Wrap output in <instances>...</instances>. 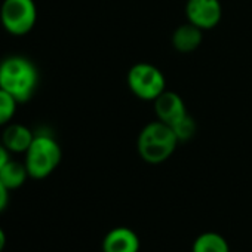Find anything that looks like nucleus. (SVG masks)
Instances as JSON below:
<instances>
[{
	"label": "nucleus",
	"instance_id": "nucleus-17",
	"mask_svg": "<svg viewBox=\"0 0 252 252\" xmlns=\"http://www.w3.org/2000/svg\"><path fill=\"white\" fill-rule=\"evenodd\" d=\"M6 242H8L6 233H5V230L2 227H0V252H3V249L6 248Z\"/></svg>",
	"mask_w": 252,
	"mask_h": 252
},
{
	"label": "nucleus",
	"instance_id": "nucleus-10",
	"mask_svg": "<svg viewBox=\"0 0 252 252\" xmlns=\"http://www.w3.org/2000/svg\"><path fill=\"white\" fill-rule=\"evenodd\" d=\"M172 46L180 54H191L194 52L203 42V30L199 27L186 23L177 27L171 37Z\"/></svg>",
	"mask_w": 252,
	"mask_h": 252
},
{
	"label": "nucleus",
	"instance_id": "nucleus-16",
	"mask_svg": "<svg viewBox=\"0 0 252 252\" xmlns=\"http://www.w3.org/2000/svg\"><path fill=\"white\" fill-rule=\"evenodd\" d=\"M11 160V152L0 143V171H2V168Z\"/></svg>",
	"mask_w": 252,
	"mask_h": 252
},
{
	"label": "nucleus",
	"instance_id": "nucleus-14",
	"mask_svg": "<svg viewBox=\"0 0 252 252\" xmlns=\"http://www.w3.org/2000/svg\"><path fill=\"white\" fill-rule=\"evenodd\" d=\"M20 102L6 91L0 88V126H6L15 116L17 105Z\"/></svg>",
	"mask_w": 252,
	"mask_h": 252
},
{
	"label": "nucleus",
	"instance_id": "nucleus-7",
	"mask_svg": "<svg viewBox=\"0 0 252 252\" xmlns=\"http://www.w3.org/2000/svg\"><path fill=\"white\" fill-rule=\"evenodd\" d=\"M153 105H155L156 119L169 125V126L187 114L186 102L181 98V95L174 92V91H169V89L162 92L153 101Z\"/></svg>",
	"mask_w": 252,
	"mask_h": 252
},
{
	"label": "nucleus",
	"instance_id": "nucleus-12",
	"mask_svg": "<svg viewBox=\"0 0 252 252\" xmlns=\"http://www.w3.org/2000/svg\"><path fill=\"white\" fill-rule=\"evenodd\" d=\"M191 252H231L227 239L217 231L200 233L193 245Z\"/></svg>",
	"mask_w": 252,
	"mask_h": 252
},
{
	"label": "nucleus",
	"instance_id": "nucleus-9",
	"mask_svg": "<svg viewBox=\"0 0 252 252\" xmlns=\"http://www.w3.org/2000/svg\"><path fill=\"white\" fill-rule=\"evenodd\" d=\"M34 140V134L21 123H9L2 134V143L11 153H24Z\"/></svg>",
	"mask_w": 252,
	"mask_h": 252
},
{
	"label": "nucleus",
	"instance_id": "nucleus-15",
	"mask_svg": "<svg viewBox=\"0 0 252 252\" xmlns=\"http://www.w3.org/2000/svg\"><path fill=\"white\" fill-rule=\"evenodd\" d=\"M8 203H9V190L0 181V214L8 208Z\"/></svg>",
	"mask_w": 252,
	"mask_h": 252
},
{
	"label": "nucleus",
	"instance_id": "nucleus-5",
	"mask_svg": "<svg viewBox=\"0 0 252 252\" xmlns=\"http://www.w3.org/2000/svg\"><path fill=\"white\" fill-rule=\"evenodd\" d=\"M37 21L34 0H3L0 6V23L12 36L29 34Z\"/></svg>",
	"mask_w": 252,
	"mask_h": 252
},
{
	"label": "nucleus",
	"instance_id": "nucleus-6",
	"mask_svg": "<svg viewBox=\"0 0 252 252\" xmlns=\"http://www.w3.org/2000/svg\"><path fill=\"white\" fill-rule=\"evenodd\" d=\"M187 23L200 30L215 29L222 18V6L220 0H187L186 3Z\"/></svg>",
	"mask_w": 252,
	"mask_h": 252
},
{
	"label": "nucleus",
	"instance_id": "nucleus-13",
	"mask_svg": "<svg viewBox=\"0 0 252 252\" xmlns=\"http://www.w3.org/2000/svg\"><path fill=\"white\" fill-rule=\"evenodd\" d=\"M171 128L174 129V132H175V135H177V138H178V141L181 144V143L190 141L194 137L197 126H196L194 119L187 113L180 120H177L174 125H171Z\"/></svg>",
	"mask_w": 252,
	"mask_h": 252
},
{
	"label": "nucleus",
	"instance_id": "nucleus-11",
	"mask_svg": "<svg viewBox=\"0 0 252 252\" xmlns=\"http://www.w3.org/2000/svg\"><path fill=\"white\" fill-rule=\"evenodd\" d=\"M27 178H30V175L26 168V163H20L12 159L0 171V181L3 183V186L9 191L23 187Z\"/></svg>",
	"mask_w": 252,
	"mask_h": 252
},
{
	"label": "nucleus",
	"instance_id": "nucleus-4",
	"mask_svg": "<svg viewBox=\"0 0 252 252\" xmlns=\"http://www.w3.org/2000/svg\"><path fill=\"white\" fill-rule=\"evenodd\" d=\"M126 83L129 91L141 101L153 102L162 92L166 91V77L162 70L150 63L134 64L128 74Z\"/></svg>",
	"mask_w": 252,
	"mask_h": 252
},
{
	"label": "nucleus",
	"instance_id": "nucleus-2",
	"mask_svg": "<svg viewBox=\"0 0 252 252\" xmlns=\"http://www.w3.org/2000/svg\"><path fill=\"white\" fill-rule=\"evenodd\" d=\"M39 74L34 64L24 57H9L0 63V88L18 102H27L37 88Z\"/></svg>",
	"mask_w": 252,
	"mask_h": 252
},
{
	"label": "nucleus",
	"instance_id": "nucleus-3",
	"mask_svg": "<svg viewBox=\"0 0 252 252\" xmlns=\"http://www.w3.org/2000/svg\"><path fill=\"white\" fill-rule=\"evenodd\" d=\"M63 150L58 141L49 134L34 135V140L26 152V168L30 178L45 180L60 166Z\"/></svg>",
	"mask_w": 252,
	"mask_h": 252
},
{
	"label": "nucleus",
	"instance_id": "nucleus-1",
	"mask_svg": "<svg viewBox=\"0 0 252 252\" xmlns=\"http://www.w3.org/2000/svg\"><path fill=\"white\" fill-rule=\"evenodd\" d=\"M178 144L180 141L171 126L156 119L140 131L137 152L146 163L160 165L175 153Z\"/></svg>",
	"mask_w": 252,
	"mask_h": 252
},
{
	"label": "nucleus",
	"instance_id": "nucleus-8",
	"mask_svg": "<svg viewBox=\"0 0 252 252\" xmlns=\"http://www.w3.org/2000/svg\"><path fill=\"white\" fill-rule=\"evenodd\" d=\"M102 252H140L141 240L129 227H114L102 239Z\"/></svg>",
	"mask_w": 252,
	"mask_h": 252
}]
</instances>
